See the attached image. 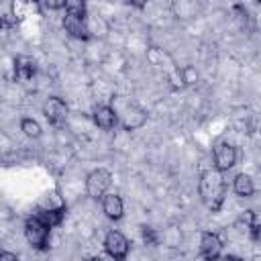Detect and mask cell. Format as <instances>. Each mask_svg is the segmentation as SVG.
<instances>
[{"label":"cell","mask_w":261,"mask_h":261,"mask_svg":"<svg viewBox=\"0 0 261 261\" xmlns=\"http://www.w3.org/2000/svg\"><path fill=\"white\" fill-rule=\"evenodd\" d=\"M224 194H226V184H224V177H222V171L220 169H206L202 175H200V196H202V202L212 210L216 212L222 202H224Z\"/></svg>","instance_id":"cell-1"},{"label":"cell","mask_w":261,"mask_h":261,"mask_svg":"<svg viewBox=\"0 0 261 261\" xmlns=\"http://www.w3.org/2000/svg\"><path fill=\"white\" fill-rule=\"evenodd\" d=\"M24 237L35 249H45L49 239V226L39 216H31L24 222Z\"/></svg>","instance_id":"cell-2"},{"label":"cell","mask_w":261,"mask_h":261,"mask_svg":"<svg viewBox=\"0 0 261 261\" xmlns=\"http://www.w3.org/2000/svg\"><path fill=\"white\" fill-rule=\"evenodd\" d=\"M110 181H112V175L108 169H94L88 179H86V190L92 198H104L106 196V190L110 188Z\"/></svg>","instance_id":"cell-3"},{"label":"cell","mask_w":261,"mask_h":261,"mask_svg":"<svg viewBox=\"0 0 261 261\" xmlns=\"http://www.w3.org/2000/svg\"><path fill=\"white\" fill-rule=\"evenodd\" d=\"M43 114L47 116V120L53 124V126H59L65 122V116H67V106L61 98H49L43 106Z\"/></svg>","instance_id":"cell-4"},{"label":"cell","mask_w":261,"mask_h":261,"mask_svg":"<svg viewBox=\"0 0 261 261\" xmlns=\"http://www.w3.org/2000/svg\"><path fill=\"white\" fill-rule=\"evenodd\" d=\"M222 251V241L216 232H204L202 241H200V253L204 257V261H216L220 257Z\"/></svg>","instance_id":"cell-5"},{"label":"cell","mask_w":261,"mask_h":261,"mask_svg":"<svg viewBox=\"0 0 261 261\" xmlns=\"http://www.w3.org/2000/svg\"><path fill=\"white\" fill-rule=\"evenodd\" d=\"M104 247H106V251H108L110 255H114L116 259H124L126 253H128V241H126L124 234L118 232V230H110V232L106 234Z\"/></svg>","instance_id":"cell-6"},{"label":"cell","mask_w":261,"mask_h":261,"mask_svg":"<svg viewBox=\"0 0 261 261\" xmlns=\"http://www.w3.org/2000/svg\"><path fill=\"white\" fill-rule=\"evenodd\" d=\"M237 161V151L230 143H218L216 149H214V163H216V169L220 171H226L234 165Z\"/></svg>","instance_id":"cell-7"},{"label":"cell","mask_w":261,"mask_h":261,"mask_svg":"<svg viewBox=\"0 0 261 261\" xmlns=\"http://www.w3.org/2000/svg\"><path fill=\"white\" fill-rule=\"evenodd\" d=\"M63 27H65V31H67L71 37H75V39H88V37H90V35H88V27H86V18L80 16V14L67 12L65 18H63Z\"/></svg>","instance_id":"cell-8"},{"label":"cell","mask_w":261,"mask_h":261,"mask_svg":"<svg viewBox=\"0 0 261 261\" xmlns=\"http://www.w3.org/2000/svg\"><path fill=\"white\" fill-rule=\"evenodd\" d=\"M116 112L110 108V106H98L96 110H94V122L102 128V130H110V128H114V124H116Z\"/></svg>","instance_id":"cell-9"},{"label":"cell","mask_w":261,"mask_h":261,"mask_svg":"<svg viewBox=\"0 0 261 261\" xmlns=\"http://www.w3.org/2000/svg\"><path fill=\"white\" fill-rule=\"evenodd\" d=\"M102 210L108 218L112 220H118L122 216V200L116 196V194H106L102 198Z\"/></svg>","instance_id":"cell-10"},{"label":"cell","mask_w":261,"mask_h":261,"mask_svg":"<svg viewBox=\"0 0 261 261\" xmlns=\"http://www.w3.org/2000/svg\"><path fill=\"white\" fill-rule=\"evenodd\" d=\"M14 71L20 80H31L37 71V65H35V59L33 57H27V55H20L14 59Z\"/></svg>","instance_id":"cell-11"},{"label":"cell","mask_w":261,"mask_h":261,"mask_svg":"<svg viewBox=\"0 0 261 261\" xmlns=\"http://www.w3.org/2000/svg\"><path fill=\"white\" fill-rule=\"evenodd\" d=\"M232 188H234V192L239 194V196H243V198H249L251 194H253V179L247 175V173H239L237 177H234V184H232Z\"/></svg>","instance_id":"cell-12"},{"label":"cell","mask_w":261,"mask_h":261,"mask_svg":"<svg viewBox=\"0 0 261 261\" xmlns=\"http://www.w3.org/2000/svg\"><path fill=\"white\" fill-rule=\"evenodd\" d=\"M63 214H65V208L63 206H59V208H49V210H43L41 214H39V218L51 228V226H55V224H59L61 220H63Z\"/></svg>","instance_id":"cell-13"},{"label":"cell","mask_w":261,"mask_h":261,"mask_svg":"<svg viewBox=\"0 0 261 261\" xmlns=\"http://www.w3.org/2000/svg\"><path fill=\"white\" fill-rule=\"evenodd\" d=\"M20 128H22V133H24L27 137H31V139L41 137V124H39L37 120H33V118H24V120L20 122Z\"/></svg>","instance_id":"cell-14"},{"label":"cell","mask_w":261,"mask_h":261,"mask_svg":"<svg viewBox=\"0 0 261 261\" xmlns=\"http://www.w3.org/2000/svg\"><path fill=\"white\" fill-rule=\"evenodd\" d=\"M255 224V214H253V210H245L241 216H239V220H237V226L241 228V230H249L251 226Z\"/></svg>","instance_id":"cell-15"},{"label":"cell","mask_w":261,"mask_h":261,"mask_svg":"<svg viewBox=\"0 0 261 261\" xmlns=\"http://www.w3.org/2000/svg\"><path fill=\"white\" fill-rule=\"evenodd\" d=\"M65 10L71 12V14H80V16H84V14H86V4H84V2H67Z\"/></svg>","instance_id":"cell-16"},{"label":"cell","mask_w":261,"mask_h":261,"mask_svg":"<svg viewBox=\"0 0 261 261\" xmlns=\"http://www.w3.org/2000/svg\"><path fill=\"white\" fill-rule=\"evenodd\" d=\"M141 234H143V241H145L147 245H155V243H157V234H155V230H153V228H149V226H143Z\"/></svg>","instance_id":"cell-17"},{"label":"cell","mask_w":261,"mask_h":261,"mask_svg":"<svg viewBox=\"0 0 261 261\" xmlns=\"http://www.w3.org/2000/svg\"><path fill=\"white\" fill-rule=\"evenodd\" d=\"M249 234H251V239L253 241H257V243H261V224H253L251 228H249Z\"/></svg>","instance_id":"cell-18"},{"label":"cell","mask_w":261,"mask_h":261,"mask_svg":"<svg viewBox=\"0 0 261 261\" xmlns=\"http://www.w3.org/2000/svg\"><path fill=\"white\" fill-rule=\"evenodd\" d=\"M94 261H120V259H116L114 255H110L108 251H104V253H98V255L94 257Z\"/></svg>","instance_id":"cell-19"},{"label":"cell","mask_w":261,"mask_h":261,"mask_svg":"<svg viewBox=\"0 0 261 261\" xmlns=\"http://www.w3.org/2000/svg\"><path fill=\"white\" fill-rule=\"evenodd\" d=\"M45 6H47V8H51V10H57V8H65V6H67V2H49V0H47V2H45Z\"/></svg>","instance_id":"cell-20"},{"label":"cell","mask_w":261,"mask_h":261,"mask_svg":"<svg viewBox=\"0 0 261 261\" xmlns=\"http://www.w3.org/2000/svg\"><path fill=\"white\" fill-rule=\"evenodd\" d=\"M0 261H18V257H16L14 253H8V251H4V253L0 255Z\"/></svg>","instance_id":"cell-21"},{"label":"cell","mask_w":261,"mask_h":261,"mask_svg":"<svg viewBox=\"0 0 261 261\" xmlns=\"http://www.w3.org/2000/svg\"><path fill=\"white\" fill-rule=\"evenodd\" d=\"M222 261H241V259L234 257V255H226V257H222Z\"/></svg>","instance_id":"cell-22"},{"label":"cell","mask_w":261,"mask_h":261,"mask_svg":"<svg viewBox=\"0 0 261 261\" xmlns=\"http://www.w3.org/2000/svg\"><path fill=\"white\" fill-rule=\"evenodd\" d=\"M88 261H94V259H88Z\"/></svg>","instance_id":"cell-23"}]
</instances>
